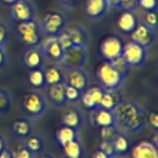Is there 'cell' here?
<instances>
[{
  "label": "cell",
  "mask_w": 158,
  "mask_h": 158,
  "mask_svg": "<svg viewBox=\"0 0 158 158\" xmlns=\"http://www.w3.org/2000/svg\"><path fill=\"white\" fill-rule=\"evenodd\" d=\"M10 13H11V18L18 23L35 20L36 18L35 6L27 0H18L15 3L11 6Z\"/></svg>",
  "instance_id": "9c48e42d"
},
{
  "label": "cell",
  "mask_w": 158,
  "mask_h": 158,
  "mask_svg": "<svg viewBox=\"0 0 158 158\" xmlns=\"http://www.w3.org/2000/svg\"><path fill=\"white\" fill-rule=\"evenodd\" d=\"M139 23L140 22L134 14V11H129V10H123L117 19V27L121 33L126 35H130L135 29Z\"/></svg>",
  "instance_id": "ac0fdd59"
},
{
  "label": "cell",
  "mask_w": 158,
  "mask_h": 158,
  "mask_svg": "<svg viewBox=\"0 0 158 158\" xmlns=\"http://www.w3.org/2000/svg\"><path fill=\"white\" fill-rule=\"evenodd\" d=\"M65 85L72 86L84 92L89 87V77L82 68H75L68 69V73L65 75Z\"/></svg>",
  "instance_id": "5bb4252c"
},
{
  "label": "cell",
  "mask_w": 158,
  "mask_h": 158,
  "mask_svg": "<svg viewBox=\"0 0 158 158\" xmlns=\"http://www.w3.org/2000/svg\"><path fill=\"white\" fill-rule=\"evenodd\" d=\"M113 144L115 147V152H116L117 156H123L127 155L128 153H130L132 145L130 142L129 138L127 134L125 133H119L115 136V139L113 140Z\"/></svg>",
  "instance_id": "4316f807"
},
{
  "label": "cell",
  "mask_w": 158,
  "mask_h": 158,
  "mask_svg": "<svg viewBox=\"0 0 158 158\" xmlns=\"http://www.w3.org/2000/svg\"><path fill=\"white\" fill-rule=\"evenodd\" d=\"M22 110L28 118H41L48 110L46 98L38 90L29 91L23 98Z\"/></svg>",
  "instance_id": "3957f363"
},
{
  "label": "cell",
  "mask_w": 158,
  "mask_h": 158,
  "mask_svg": "<svg viewBox=\"0 0 158 158\" xmlns=\"http://www.w3.org/2000/svg\"><path fill=\"white\" fill-rule=\"evenodd\" d=\"M92 123L97 127L103 128L110 127V126H116L115 125V115L112 110L98 107L97 110H92Z\"/></svg>",
  "instance_id": "44dd1931"
},
{
  "label": "cell",
  "mask_w": 158,
  "mask_h": 158,
  "mask_svg": "<svg viewBox=\"0 0 158 158\" xmlns=\"http://www.w3.org/2000/svg\"><path fill=\"white\" fill-rule=\"evenodd\" d=\"M55 139L56 142L61 147H63L68 142L77 139V131L73 128L66 127V126H62L55 133Z\"/></svg>",
  "instance_id": "83f0119b"
},
{
  "label": "cell",
  "mask_w": 158,
  "mask_h": 158,
  "mask_svg": "<svg viewBox=\"0 0 158 158\" xmlns=\"http://www.w3.org/2000/svg\"><path fill=\"white\" fill-rule=\"evenodd\" d=\"M6 62H7V55L5 52V48H0V69L5 67Z\"/></svg>",
  "instance_id": "7bdbcfd3"
},
{
  "label": "cell",
  "mask_w": 158,
  "mask_h": 158,
  "mask_svg": "<svg viewBox=\"0 0 158 158\" xmlns=\"http://www.w3.org/2000/svg\"><path fill=\"white\" fill-rule=\"evenodd\" d=\"M108 62L112 64V66L119 73V74L123 75V76H125V77H127L130 67H129V65L127 64V62L123 60V57L121 56V55H120V56H118V57H116V59L112 60V61H108Z\"/></svg>",
  "instance_id": "d6a6232c"
},
{
  "label": "cell",
  "mask_w": 158,
  "mask_h": 158,
  "mask_svg": "<svg viewBox=\"0 0 158 158\" xmlns=\"http://www.w3.org/2000/svg\"><path fill=\"white\" fill-rule=\"evenodd\" d=\"M0 158H13L12 157V153L10 151H8L7 148L0 154Z\"/></svg>",
  "instance_id": "bcb514c9"
},
{
  "label": "cell",
  "mask_w": 158,
  "mask_h": 158,
  "mask_svg": "<svg viewBox=\"0 0 158 158\" xmlns=\"http://www.w3.org/2000/svg\"><path fill=\"white\" fill-rule=\"evenodd\" d=\"M136 1H138V0H136Z\"/></svg>",
  "instance_id": "f907efd6"
},
{
  "label": "cell",
  "mask_w": 158,
  "mask_h": 158,
  "mask_svg": "<svg viewBox=\"0 0 158 158\" xmlns=\"http://www.w3.org/2000/svg\"><path fill=\"white\" fill-rule=\"evenodd\" d=\"M115 125L123 132L136 133L146 126V112L133 101H121L114 110Z\"/></svg>",
  "instance_id": "6da1fadb"
},
{
  "label": "cell",
  "mask_w": 158,
  "mask_h": 158,
  "mask_svg": "<svg viewBox=\"0 0 158 158\" xmlns=\"http://www.w3.org/2000/svg\"><path fill=\"white\" fill-rule=\"evenodd\" d=\"M11 153H12V157L13 158H35L36 157V156H34L33 154L29 152V149L25 146L24 143H20V144L16 145Z\"/></svg>",
  "instance_id": "836d02e7"
},
{
  "label": "cell",
  "mask_w": 158,
  "mask_h": 158,
  "mask_svg": "<svg viewBox=\"0 0 158 158\" xmlns=\"http://www.w3.org/2000/svg\"><path fill=\"white\" fill-rule=\"evenodd\" d=\"M123 49V41L116 35L105 37L100 44V53L105 61H112L120 56Z\"/></svg>",
  "instance_id": "ba28073f"
},
{
  "label": "cell",
  "mask_w": 158,
  "mask_h": 158,
  "mask_svg": "<svg viewBox=\"0 0 158 158\" xmlns=\"http://www.w3.org/2000/svg\"><path fill=\"white\" fill-rule=\"evenodd\" d=\"M131 158H158L157 145L152 141H141L130 149Z\"/></svg>",
  "instance_id": "9a60e30c"
},
{
  "label": "cell",
  "mask_w": 158,
  "mask_h": 158,
  "mask_svg": "<svg viewBox=\"0 0 158 158\" xmlns=\"http://www.w3.org/2000/svg\"><path fill=\"white\" fill-rule=\"evenodd\" d=\"M65 31H67L68 36L70 37L73 46L76 47H87L90 39L89 33L84 26L78 24L69 25L65 28Z\"/></svg>",
  "instance_id": "e0dca14e"
},
{
  "label": "cell",
  "mask_w": 158,
  "mask_h": 158,
  "mask_svg": "<svg viewBox=\"0 0 158 158\" xmlns=\"http://www.w3.org/2000/svg\"><path fill=\"white\" fill-rule=\"evenodd\" d=\"M81 93V91H79L78 89L74 88L72 86H68V85H65V99L67 103L76 104L78 102H80Z\"/></svg>",
  "instance_id": "4dcf8cb0"
},
{
  "label": "cell",
  "mask_w": 158,
  "mask_h": 158,
  "mask_svg": "<svg viewBox=\"0 0 158 158\" xmlns=\"http://www.w3.org/2000/svg\"><path fill=\"white\" fill-rule=\"evenodd\" d=\"M11 130L12 134L20 140H25L33 133V127H31V121L25 118H19L14 120L12 123Z\"/></svg>",
  "instance_id": "603a6c76"
},
{
  "label": "cell",
  "mask_w": 158,
  "mask_h": 158,
  "mask_svg": "<svg viewBox=\"0 0 158 158\" xmlns=\"http://www.w3.org/2000/svg\"><path fill=\"white\" fill-rule=\"evenodd\" d=\"M6 149V142H5V139L2 136L0 135V154L2 153L3 151Z\"/></svg>",
  "instance_id": "7dc6e473"
},
{
  "label": "cell",
  "mask_w": 158,
  "mask_h": 158,
  "mask_svg": "<svg viewBox=\"0 0 158 158\" xmlns=\"http://www.w3.org/2000/svg\"><path fill=\"white\" fill-rule=\"evenodd\" d=\"M48 101L52 104L54 107L62 108L67 104L65 99V84H59L54 86L48 87L47 92Z\"/></svg>",
  "instance_id": "d6986e66"
},
{
  "label": "cell",
  "mask_w": 158,
  "mask_h": 158,
  "mask_svg": "<svg viewBox=\"0 0 158 158\" xmlns=\"http://www.w3.org/2000/svg\"><path fill=\"white\" fill-rule=\"evenodd\" d=\"M59 1L63 7L67 9H74L79 2V0H59Z\"/></svg>",
  "instance_id": "b9f144b4"
},
{
  "label": "cell",
  "mask_w": 158,
  "mask_h": 158,
  "mask_svg": "<svg viewBox=\"0 0 158 158\" xmlns=\"http://www.w3.org/2000/svg\"><path fill=\"white\" fill-rule=\"evenodd\" d=\"M12 95L6 89H0V116L7 114L12 107Z\"/></svg>",
  "instance_id": "f546056e"
},
{
  "label": "cell",
  "mask_w": 158,
  "mask_h": 158,
  "mask_svg": "<svg viewBox=\"0 0 158 158\" xmlns=\"http://www.w3.org/2000/svg\"><path fill=\"white\" fill-rule=\"evenodd\" d=\"M146 125H149L152 128L157 131L158 129V114L156 112H152L146 115Z\"/></svg>",
  "instance_id": "ab89813d"
},
{
  "label": "cell",
  "mask_w": 158,
  "mask_h": 158,
  "mask_svg": "<svg viewBox=\"0 0 158 158\" xmlns=\"http://www.w3.org/2000/svg\"><path fill=\"white\" fill-rule=\"evenodd\" d=\"M16 31L20 37L21 41L27 48L39 47L42 41V31L40 28V23L35 20L27 21V22L18 23Z\"/></svg>",
  "instance_id": "277c9868"
},
{
  "label": "cell",
  "mask_w": 158,
  "mask_h": 158,
  "mask_svg": "<svg viewBox=\"0 0 158 158\" xmlns=\"http://www.w3.org/2000/svg\"><path fill=\"white\" fill-rule=\"evenodd\" d=\"M158 0H138V7L144 11H157Z\"/></svg>",
  "instance_id": "d590c367"
},
{
  "label": "cell",
  "mask_w": 158,
  "mask_h": 158,
  "mask_svg": "<svg viewBox=\"0 0 158 158\" xmlns=\"http://www.w3.org/2000/svg\"><path fill=\"white\" fill-rule=\"evenodd\" d=\"M117 134H118V129L116 126L100 128V136H101V140L104 142H113Z\"/></svg>",
  "instance_id": "1f68e13d"
},
{
  "label": "cell",
  "mask_w": 158,
  "mask_h": 158,
  "mask_svg": "<svg viewBox=\"0 0 158 158\" xmlns=\"http://www.w3.org/2000/svg\"><path fill=\"white\" fill-rule=\"evenodd\" d=\"M130 38L131 41L148 50L156 41V29L151 28L143 23H139L135 29L130 34Z\"/></svg>",
  "instance_id": "30bf717a"
},
{
  "label": "cell",
  "mask_w": 158,
  "mask_h": 158,
  "mask_svg": "<svg viewBox=\"0 0 158 158\" xmlns=\"http://www.w3.org/2000/svg\"><path fill=\"white\" fill-rule=\"evenodd\" d=\"M123 100L120 91L118 90H104L103 97L101 99L100 107L107 110H114Z\"/></svg>",
  "instance_id": "7402d4cb"
},
{
  "label": "cell",
  "mask_w": 158,
  "mask_h": 158,
  "mask_svg": "<svg viewBox=\"0 0 158 158\" xmlns=\"http://www.w3.org/2000/svg\"><path fill=\"white\" fill-rule=\"evenodd\" d=\"M24 144L34 156H37V155H39V154L44 153V147H46L44 140L42 139L41 135H39V134L31 133L28 138L25 139Z\"/></svg>",
  "instance_id": "d4e9b609"
},
{
  "label": "cell",
  "mask_w": 158,
  "mask_h": 158,
  "mask_svg": "<svg viewBox=\"0 0 158 158\" xmlns=\"http://www.w3.org/2000/svg\"><path fill=\"white\" fill-rule=\"evenodd\" d=\"M97 78L100 87L104 90H118L123 86L127 77L120 75L108 61H105L98 67Z\"/></svg>",
  "instance_id": "7a4b0ae2"
},
{
  "label": "cell",
  "mask_w": 158,
  "mask_h": 158,
  "mask_svg": "<svg viewBox=\"0 0 158 158\" xmlns=\"http://www.w3.org/2000/svg\"><path fill=\"white\" fill-rule=\"evenodd\" d=\"M91 158H110V157L106 155L104 152H102L101 149H98V151H95L94 153L92 154Z\"/></svg>",
  "instance_id": "ee69618b"
},
{
  "label": "cell",
  "mask_w": 158,
  "mask_h": 158,
  "mask_svg": "<svg viewBox=\"0 0 158 158\" xmlns=\"http://www.w3.org/2000/svg\"><path fill=\"white\" fill-rule=\"evenodd\" d=\"M67 27V20L59 11H49L40 23L44 37H57Z\"/></svg>",
  "instance_id": "5b68a950"
},
{
  "label": "cell",
  "mask_w": 158,
  "mask_h": 158,
  "mask_svg": "<svg viewBox=\"0 0 158 158\" xmlns=\"http://www.w3.org/2000/svg\"><path fill=\"white\" fill-rule=\"evenodd\" d=\"M39 48L44 53L46 60H49L54 64H60L64 50L57 42L56 37H46L44 39H42Z\"/></svg>",
  "instance_id": "8fae6325"
},
{
  "label": "cell",
  "mask_w": 158,
  "mask_h": 158,
  "mask_svg": "<svg viewBox=\"0 0 158 158\" xmlns=\"http://www.w3.org/2000/svg\"><path fill=\"white\" fill-rule=\"evenodd\" d=\"M62 148H63L64 155L66 158H82V156H84L82 145L77 139L68 142Z\"/></svg>",
  "instance_id": "f1b7e54d"
},
{
  "label": "cell",
  "mask_w": 158,
  "mask_h": 158,
  "mask_svg": "<svg viewBox=\"0 0 158 158\" xmlns=\"http://www.w3.org/2000/svg\"><path fill=\"white\" fill-rule=\"evenodd\" d=\"M121 56L127 62L129 67L139 68L142 67L146 62L147 50L130 40L127 44H123Z\"/></svg>",
  "instance_id": "52a82bcc"
},
{
  "label": "cell",
  "mask_w": 158,
  "mask_h": 158,
  "mask_svg": "<svg viewBox=\"0 0 158 158\" xmlns=\"http://www.w3.org/2000/svg\"><path fill=\"white\" fill-rule=\"evenodd\" d=\"M139 7L136 0H118V9L135 11Z\"/></svg>",
  "instance_id": "74e56055"
},
{
  "label": "cell",
  "mask_w": 158,
  "mask_h": 158,
  "mask_svg": "<svg viewBox=\"0 0 158 158\" xmlns=\"http://www.w3.org/2000/svg\"><path fill=\"white\" fill-rule=\"evenodd\" d=\"M143 24L146 26L151 27L153 29H157L158 24V18H157V11H145L143 15Z\"/></svg>",
  "instance_id": "e575fe53"
},
{
  "label": "cell",
  "mask_w": 158,
  "mask_h": 158,
  "mask_svg": "<svg viewBox=\"0 0 158 158\" xmlns=\"http://www.w3.org/2000/svg\"><path fill=\"white\" fill-rule=\"evenodd\" d=\"M110 11V7L106 0H86L85 13L89 20H102Z\"/></svg>",
  "instance_id": "7c38bea8"
},
{
  "label": "cell",
  "mask_w": 158,
  "mask_h": 158,
  "mask_svg": "<svg viewBox=\"0 0 158 158\" xmlns=\"http://www.w3.org/2000/svg\"><path fill=\"white\" fill-rule=\"evenodd\" d=\"M8 38H9V31H8L7 27L0 23V48H5Z\"/></svg>",
  "instance_id": "60d3db41"
},
{
  "label": "cell",
  "mask_w": 158,
  "mask_h": 158,
  "mask_svg": "<svg viewBox=\"0 0 158 158\" xmlns=\"http://www.w3.org/2000/svg\"><path fill=\"white\" fill-rule=\"evenodd\" d=\"M56 39H57V42L60 44V46H61V48L63 49L64 51L67 50V49H69L70 47H73L70 37L68 36V34L66 31H62V33L56 37Z\"/></svg>",
  "instance_id": "8d00e7d4"
},
{
  "label": "cell",
  "mask_w": 158,
  "mask_h": 158,
  "mask_svg": "<svg viewBox=\"0 0 158 158\" xmlns=\"http://www.w3.org/2000/svg\"><path fill=\"white\" fill-rule=\"evenodd\" d=\"M35 158H53V156L50 155V154H48V153H44H44L37 155Z\"/></svg>",
  "instance_id": "c3c4849f"
},
{
  "label": "cell",
  "mask_w": 158,
  "mask_h": 158,
  "mask_svg": "<svg viewBox=\"0 0 158 158\" xmlns=\"http://www.w3.org/2000/svg\"><path fill=\"white\" fill-rule=\"evenodd\" d=\"M44 72L47 87L64 84L65 81V74L63 73V69L59 64H49L47 65V67H44Z\"/></svg>",
  "instance_id": "ffe728a7"
},
{
  "label": "cell",
  "mask_w": 158,
  "mask_h": 158,
  "mask_svg": "<svg viewBox=\"0 0 158 158\" xmlns=\"http://www.w3.org/2000/svg\"><path fill=\"white\" fill-rule=\"evenodd\" d=\"M62 123L63 126L69 127L78 131L82 123V117L81 114L75 108H68L64 112L63 117H62Z\"/></svg>",
  "instance_id": "cb8c5ba5"
},
{
  "label": "cell",
  "mask_w": 158,
  "mask_h": 158,
  "mask_svg": "<svg viewBox=\"0 0 158 158\" xmlns=\"http://www.w3.org/2000/svg\"><path fill=\"white\" fill-rule=\"evenodd\" d=\"M3 3H6V5H8V6H12L13 3H15L18 0H1Z\"/></svg>",
  "instance_id": "681fc988"
},
{
  "label": "cell",
  "mask_w": 158,
  "mask_h": 158,
  "mask_svg": "<svg viewBox=\"0 0 158 158\" xmlns=\"http://www.w3.org/2000/svg\"><path fill=\"white\" fill-rule=\"evenodd\" d=\"M110 9H118V0H106Z\"/></svg>",
  "instance_id": "f6af8a7d"
},
{
  "label": "cell",
  "mask_w": 158,
  "mask_h": 158,
  "mask_svg": "<svg viewBox=\"0 0 158 158\" xmlns=\"http://www.w3.org/2000/svg\"><path fill=\"white\" fill-rule=\"evenodd\" d=\"M88 60V51L87 47L73 46L64 51L62 60L59 65L65 69H75L82 68Z\"/></svg>",
  "instance_id": "8992f818"
},
{
  "label": "cell",
  "mask_w": 158,
  "mask_h": 158,
  "mask_svg": "<svg viewBox=\"0 0 158 158\" xmlns=\"http://www.w3.org/2000/svg\"><path fill=\"white\" fill-rule=\"evenodd\" d=\"M104 89L100 86H91L88 87L84 92L81 93L80 102L84 105V107L88 108L90 110H94L100 107L101 99L103 97Z\"/></svg>",
  "instance_id": "4fadbf2b"
},
{
  "label": "cell",
  "mask_w": 158,
  "mask_h": 158,
  "mask_svg": "<svg viewBox=\"0 0 158 158\" xmlns=\"http://www.w3.org/2000/svg\"><path fill=\"white\" fill-rule=\"evenodd\" d=\"M99 149H101L102 152H104V153H105L107 156H110V158L117 157L113 142H104V141H102V143H101V145H100V148Z\"/></svg>",
  "instance_id": "f35d334b"
},
{
  "label": "cell",
  "mask_w": 158,
  "mask_h": 158,
  "mask_svg": "<svg viewBox=\"0 0 158 158\" xmlns=\"http://www.w3.org/2000/svg\"><path fill=\"white\" fill-rule=\"evenodd\" d=\"M24 64L29 70L44 67L46 57L39 47L27 48L24 54Z\"/></svg>",
  "instance_id": "2e32d148"
},
{
  "label": "cell",
  "mask_w": 158,
  "mask_h": 158,
  "mask_svg": "<svg viewBox=\"0 0 158 158\" xmlns=\"http://www.w3.org/2000/svg\"><path fill=\"white\" fill-rule=\"evenodd\" d=\"M27 80L31 87L35 90H40L47 87L46 85V77H44V68H36L31 69L27 76Z\"/></svg>",
  "instance_id": "484cf974"
}]
</instances>
